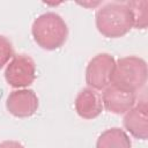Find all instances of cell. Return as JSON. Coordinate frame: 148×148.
I'll return each instance as SVG.
<instances>
[{
	"label": "cell",
	"instance_id": "ba28073f",
	"mask_svg": "<svg viewBox=\"0 0 148 148\" xmlns=\"http://www.w3.org/2000/svg\"><path fill=\"white\" fill-rule=\"evenodd\" d=\"M125 130L135 139L147 140L148 138V108L146 101H141L130 109L123 120Z\"/></svg>",
	"mask_w": 148,
	"mask_h": 148
},
{
	"label": "cell",
	"instance_id": "6da1fadb",
	"mask_svg": "<svg viewBox=\"0 0 148 148\" xmlns=\"http://www.w3.org/2000/svg\"><path fill=\"white\" fill-rule=\"evenodd\" d=\"M98 32L106 38H119L133 29V17L127 2H106L95 15Z\"/></svg>",
	"mask_w": 148,
	"mask_h": 148
},
{
	"label": "cell",
	"instance_id": "30bf717a",
	"mask_svg": "<svg viewBox=\"0 0 148 148\" xmlns=\"http://www.w3.org/2000/svg\"><path fill=\"white\" fill-rule=\"evenodd\" d=\"M96 148H132V142L124 130L112 127L101 133L96 141Z\"/></svg>",
	"mask_w": 148,
	"mask_h": 148
},
{
	"label": "cell",
	"instance_id": "7c38bea8",
	"mask_svg": "<svg viewBox=\"0 0 148 148\" xmlns=\"http://www.w3.org/2000/svg\"><path fill=\"white\" fill-rule=\"evenodd\" d=\"M13 53L14 52L12 43L5 36L0 35V68H2L10 61V59L14 57Z\"/></svg>",
	"mask_w": 148,
	"mask_h": 148
},
{
	"label": "cell",
	"instance_id": "8fae6325",
	"mask_svg": "<svg viewBox=\"0 0 148 148\" xmlns=\"http://www.w3.org/2000/svg\"><path fill=\"white\" fill-rule=\"evenodd\" d=\"M132 17H133V28L136 29H146L147 28V22H148V1L142 0V1H128L127 2Z\"/></svg>",
	"mask_w": 148,
	"mask_h": 148
},
{
	"label": "cell",
	"instance_id": "4fadbf2b",
	"mask_svg": "<svg viewBox=\"0 0 148 148\" xmlns=\"http://www.w3.org/2000/svg\"><path fill=\"white\" fill-rule=\"evenodd\" d=\"M0 148H24L20 142L14 140H6L0 143Z\"/></svg>",
	"mask_w": 148,
	"mask_h": 148
},
{
	"label": "cell",
	"instance_id": "5b68a950",
	"mask_svg": "<svg viewBox=\"0 0 148 148\" xmlns=\"http://www.w3.org/2000/svg\"><path fill=\"white\" fill-rule=\"evenodd\" d=\"M36 77L35 61L27 54L14 56L5 69L6 82L13 88H25Z\"/></svg>",
	"mask_w": 148,
	"mask_h": 148
},
{
	"label": "cell",
	"instance_id": "3957f363",
	"mask_svg": "<svg viewBox=\"0 0 148 148\" xmlns=\"http://www.w3.org/2000/svg\"><path fill=\"white\" fill-rule=\"evenodd\" d=\"M147 64L142 58L128 56L118 59L114 65L111 84L136 94L147 82Z\"/></svg>",
	"mask_w": 148,
	"mask_h": 148
},
{
	"label": "cell",
	"instance_id": "9c48e42d",
	"mask_svg": "<svg viewBox=\"0 0 148 148\" xmlns=\"http://www.w3.org/2000/svg\"><path fill=\"white\" fill-rule=\"evenodd\" d=\"M76 113L83 119H95L103 111L102 98L98 92L91 88L82 89L74 102Z\"/></svg>",
	"mask_w": 148,
	"mask_h": 148
},
{
	"label": "cell",
	"instance_id": "52a82bcc",
	"mask_svg": "<svg viewBox=\"0 0 148 148\" xmlns=\"http://www.w3.org/2000/svg\"><path fill=\"white\" fill-rule=\"evenodd\" d=\"M103 108L114 114H124L135 105L136 94L124 90L113 84L108 86L102 94Z\"/></svg>",
	"mask_w": 148,
	"mask_h": 148
},
{
	"label": "cell",
	"instance_id": "7a4b0ae2",
	"mask_svg": "<svg viewBox=\"0 0 148 148\" xmlns=\"http://www.w3.org/2000/svg\"><path fill=\"white\" fill-rule=\"evenodd\" d=\"M31 34L36 44L47 51L61 47L68 37V28L64 18L52 12L39 15L31 25Z\"/></svg>",
	"mask_w": 148,
	"mask_h": 148
},
{
	"label": "cell",
	"instance_id": "277c9868",
	"mask_svg": "<svg viewBox=\"0 0 148 148\" xmlns=\"http://www.w3.org/2000/svg\"><path fill=\"white\" fill-rule=\"evenodd\" d=\"M116 60L109 53L96 54L87 65L86 82L88 88L94 90H104L111 84Z\"/></svg>",
	"mask_w": 148,
	"mask_h": 148
},
{
	"label": "cell",
	"instance_id": "8992f818",
	"mask_svg": "<svg viewBox=\"0 0 148 148\" xmlns=\"http://www.w3.org/2000/svg\"><path fill=\"white\" fill-rule=\"evenodd\" d=\"M38 97L31 89H18L12 91L6 101L7 111L17 118L31 117L38 109Z\"/></svg>",
	"mask_w": 148,
	"mask_h": 148
}]
</instances>
